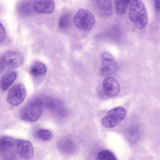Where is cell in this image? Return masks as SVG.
Listing matches in <instances>:
<instances>
[{"instance_id": "cell-1", "label": "cell", "mask_w": 160, "mask_h": 160, "mask_svg": "<svg viewBox=\"0 0 160 160\" xmlns=\"http://www.w3.org/2000/svg\"><path fill=\"white\" fill-rule=\"evenodd\" d=\"M128 16L130 21L137 28L142 29L146 26L148 20L147 12L141 1L135 0L132 2Z\"/></svg>"}, {"instance_id": "cell-2", "label": "cell", "mask_w": 160, "mask_h": 160, "mask_svg": "<svg viewBox=\"0 0 160 160\" xmlns=\"http://www.w3.org/2000/svg\"><path fill=\"white\" fill-rule=\"evenodd\" d=\"M43 105V101L40 98L31 100L21 108L19 113L20 118L27 121H37L42 114Z\"/></svg>"}, {"instance_id": "cell-3", "label": "cell", "mask_w": 160, "mask_h": 160, "mask_svg": "<svg viewBox=\"0 0 160 160\" xmlns=\"http://www.w3.org/2000/svg\"><path fill=\"white\" fill-rule=\"evenodd\" d=\"M73 21L78 28L88 31L92 29L94 27L95 19L93 15L89 10L81 8L75 14Z\"/></svg>"}, {"instance_id": "cell-4", "label": "cell", "mask_w": 160, "mask_h": 160, "mask_svg": "<svg viewBox=\"0 0 160 160\" xmlns=\"http://www.w3.org/2000/svg\"><path fill=\"white\" fill-rule=\"evenodd\" d=\"M126 114V111L124 107H115L108 111L106 115L102 118V124L107 128L114 127L123 119Z\"/></svg>"}, {"instance_id": "cell-5", "label": "cell", "mask_w": 160, "mask_h": 160, "mask_svg": "<svg viewBox=\"0 0 160 160\" xmlns=\"http://www.w3.org/2000/svg\"><path fill=\"white\" fill-rule=\"evenodd\" d=\"M26 94V89L24 86L21 83H17L9 90L7 94V99L12 105L17 106L23 102Z\"/></svg>"}, {"instance_id": "cell-6", "label": "cell", "mask_w": 160, "mask_h": 160, "mask_svg": "<svg viewBox=\"0 0 160 160\" xmlns=\"http://www.w3.org/2000/svg\"><path fill=\"white\" fill-rule=\"evenodd\" d=\"M4 62L9 67L15 68L21 66L24 61L22 54L17 51L9 50L5 51L3 55Z\"/></svg>"}, {"instance_id": "cell-7", "label": "cell", "mask_w": 160, "mask_h": 160, "mask_svg": "<svg viewBox=\"0 0 160 160\" xmlns=\"http://www.w3.org/2000/svg\"><path fill=\"white\" fill-rule=\"evenodd\" d=\"M104 93L108 97L116 96L119 93L120 87L116 79L112 77H108L103 80L102 84Z\"/></svg>"}, {"instance_id": "cell-8", "label": "cell", "mask_w": 160, "mask_h": 160, "mask_svg": "<svg viewBox=\"0 0 160 160\" xmlns=\"http://www.w3.org/2000/svg\"><path fill=\"white\" fill-rule=\"evenodd\" d=\"M102 64L103 66L101 70L102 74L104 75L116 72L117 68V62L113 56L107 52H104L101 54Z\"/></svg>"}, {"instance_id": "cell-9", "label": "cell", "mask_w": 160, "mask_h": 160, "mask_svg": "<svg viewBox=\"0 0 160 160\" xmlns=\"http://www.w3.org/2000/svg\"><path fill=\"white\" fill-rule=\"evenodd\" d=\"M16 144L17 152L21 158L28 160L33 157L34 150L32 145L30 141L18 139L16 140Z\"/></svg>"}, {"instance_id": "cell-10", "label": "cell", "mask_w": 160, "mask_h": 160, "mask_svg": "<svg viewBox=\"0 0 160 160\" xmlns=\"http://www.w3.org/2000/svg\"><path fill=\"white\" fill-rule=\"evenodd\" d=\"M33 11L38 14L52 13L55 8L54 2L52 0H38L33 1Z\"/></svg>"}, {"instance_id": "cell-11", "label": "cell", "mask_w": 160, "mask_h": 160, "mask_svg": "<svg viewBox=\"0 0 160 160\" xmlns=\"http://www.w3.org/2000/svg\"><path fill=\"white\" fill-rule=\"evenodd\" d=\"M94 2L95 8L100 16L107 17L112 14L113 11L112 1L96 0Z\"/></svg>"}, {"instance_id": "cell-12", "label": "cell", "mask_w": 160, "mask_h": 160, "mask_svg": "<svg viewBox=\"0 0 160 160\" xmlns=\"http://www.w3.org/2000/svg\"><path fill=\"white\" fill-rule=\"evenodd\" d=\"M33 1H22L17 4V11L18 13L22 17L30 16L33 11Z\"/></svg>"}, {"instance_id": "cell-13", "label": "cell", "mask_w": 160, "mask_h": 160, "mask_svg": "<svg viewBox=\"0 0 160 160\" xmlns=\"http://www.w3.org/2000/svg\"><path fill=\"white\" fill-rule=\"evenodd\" d=\"M17 77L16 72L12 71L5 74L0 80V87L3 91H6L15 81Z\"/></svg>"}, {"instance_id": "cell-14", "label": "cell", "mask_w": 160, "mask_h": 160, "mask_svg": "<svg viewBox=\"0 0 160 160\" xmlns=\"http://www.w3.org/2000/svg\"><path fill=\"white\" fill-rule=\"evenodd\" d=\"M47 70V67L44 63L37 61L34 62L31 66L29 72L32 76L36 77L45 74Z\"/></svg>"}, {"instance_id": "cell-15", "label": "cell", "mask_w": 160, "mask_h": 160, "mask_svg": "<svg viewBox=\"0 0 160 160\" xmlns=\"http://www.w3.org/2000/svg\"><path fill=\"white\" fill-rule=\"evenodd\" d=\"M130 0L114 1V5L116 13L119 15L123 14L126 12Z\"/></svg>"}, {"instance_id": "cell-16", "label": "cell", "mask_w": 160, "mask_h": 160, "mask_svg": "<svg viewBox=\"0 0 160 160\" xmlns=\"http://www.w3.org/2000/svg\"><path fill=\"white\" fill-rule=\"evenodd\" d=\"M72 17L68 13H65L60 18L58 23L59 28L62 30L66 29L71 24Z\"/></svg>"}, {"instance_id": "cell-17", "label": "cell", "mask_w": 160, "mask_h": 160, "mask_svg": "<svg viewBox=\"0 0 160 160\" xmlns=\"http://www.w3.org/2000/svg\"><path fill=\"white\" fill-rule=\"evenodd\" d=\"M15 144V140L11 138L4 137L0 140V147L4 151L10 150Z\"/></svg>"}, {"instance_id": "cell-18", "label": "cell", "mask_w": 160, "mask_h": 160, "mask_svg": "<svg viewBox=\"0 0 160 160\" xmlns=\"http://www.w3.org/2000/svg\"><path fill=\"white\" fill-rule=\"evenodd\" d=\"M97 160H117L115 156L110 151L104 149L99 151L97 156Z\"/></svg>"}, {"instance_id": "cell-19", "label": "cell", "mask_w": 160, "mask_h": 160, "mask_svg": "<svg viewBox=\"0 0 160 160\" xmlns=\"http://www.w3.org/2000/svg\"><path fill=\"white\" fill-rule=\"evenodd\" d=\"M37 134L39 138L43 141H49L53 138L52 132L49 130L45 129H39L37 131Z\"/></svg>"}, {"instance_id": "cell-20", "label": "cell", "mask_w": 160, "mask_h": 160, "mask_svg": "<svg viewBox=\"0 0 160 160\" xmlns=\"http://www.w3.org/2000/svg\"><path fill=\"white\" fill-rule=\"evenodd\" d=\"M60 145L62 146V148L63 149V151L64 150L66 152H68L69 153V151H72L74 148V144L70 140L68 139H64L62 140L59 142Z\"/></svg>"}, {"instance_id": "cell-21", "label": "cell", "mask_w": 160, "mask_h": 160, "mask_svg": "<svg viewBox=\"0 0 160 160\" xmlns=\"http://www.w3.org/2000/svg\"><path fill=\"white\" fill-rule=\"evenodd\" d=\"M4 151L1 160H17V156L13 151L9 150Z\"/></svg>"}, {"instance_id": "cell-22", "label": "cell", "mask_w": 160, "mask_h": 160, "mask_svg": "<svg viewBox=\"0 0 160 160\" xmlns=\"http://www.w3.org/2000/svg\"><path fill=\"white\" fill-rule=\"evenodd\" d=\"M6 37L5 29L3 25L0 22V43L5 40Z\"/></svg>"}, {"instance_id": "cell-23", "label": "cell", "mask_w": 160, "mask_h": 160, "mask_svg": "<svg viewBox=\"0 0 160 160\" xmlns=\"http://www.w3.org/2000/svg\"><path fill=\"white\" fill-rule=\"evenodd\" d=\"M154 4L156 10L157 11L159 12L160 10V1L158 0L155 1Z\"/></svg>"}, {"instance_id": "cell-24", "label": "cell", "mask_w": 160, "mask_h": 160, "mask_svg": "<svg viewBox=\"0 0 160 160\" xmlns=\"http://www.w3.org/2000/svg\"><path fill=\"white\" fill-rule=\"evenodd\" d=\"M4 62L2 58V59L0 57V75L3 71L4 68Z\"/></svg>"}]
</instances>
